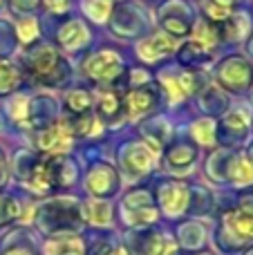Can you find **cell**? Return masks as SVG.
Returning <instances> with one entry per match:
<instances>
[{
    "mask_svg": "<svg viewBox=\"0 0 253 255\" xmlns=\"http://www.w3.org/2000/svg\"><path fill=\"white\" fill-rule=\"evenodd\" d=\"M115 249L117 244L110 242V238H94L90 247L85 249V255H110Z\"/></svg>",
    "mask_w": 253,
    "mask_h": 255,
    "instance_id": "obj_43",
    "label": "cell"
},
{
    "mask_svg": "<svg viewBox=\"0 0 253 255\" xmlns=\"http://www.w3.org/2000/svg\"><path fill=\"white\" fill-rule=\"evenodd\" d=\"M128 255H175V247L161 231L134 229L124 235V244Z\"/></svg>",
    "mask_w": 253,
    "mask_h": 255,
    "instance_id": "obj_12",
    "label": "cell"
},
{
    "mask_svg": "<svg viewBox=\"0 0 253 255\" xmlns=\"http://www.w3.org/2000/svg\"><path fill=\"white\" fill-rule=\"evenodd\" d=\"M92 43V31L83 18H65L56 29V49L61 54H81Z\"/></svg>",
    "mask_w": 253,
    "mask_h": 255,
    "instance_id": "obj_18",
    "label": "cell"
},
{
    "mask_svg": "<svg viewBox=\"0 0 253 255\" xmlns=\"http://www.w3.org/2000/svg\"><path fill=\"white\" fill-rule=\"evenodd\" d=\"M206 72H197V70H186V67H164L161 72L155 74V83L159 88L161 97H166L168 108H179L193 99L206 83H209Z\"/></svg>",
    "mask_w": 253,
    "mask_h": 255,
    "instance_id": "obj_3",
    "label": "cell"
},
{
    "mask_svg": "<svg viewBox=\"0 0 253 255\" xmlns=\"http://www.w3.org/2000/svg\"><path fill=\"white\" fill-rule=\"evenodd\" d=\"M43 7L52 16H65L72 9V0H43Z\"/></svg>",
    "mask_w": 253,
    "mask_h": 255,
    "instance_id": "obj_45",
    "label": "cell"
},
{
    "mask_svg": "<svg viewBox=\"0 0 253 255\" xmlns=\"http://www.w3.org/2000/svg\"><path fill=\"white\" fill-rule=\"evenodd\" d=\"M233 157H236V148H220V150H213L206 161V175L211 177L213 181L218 184H229V170H231V163H233Z\"/></svg>",
    "mask_w": 253,
    "mask_h": 255,
    "instance_id": "obj_28",
    "label": "cell"
},
{
    "mask_svg": "<svg viewBox=\"0 0 253 255\" xmlns=\"http://www.w3.org/2000/svg\"><path fill=\"white\" fill-rule=\"evenodd\" d=\"M220 34V43L222 45H236L242 40L249 38V34L253 31V13L249 9L236 7L231 11V16L222 22V25H215Z\"/></svg>",
    "mask_w": 253,
    "mask_h": 255,
    "instance_id": "obj_20",
    "label": "cell"
},
{
    "mask_svg": "<svg viewBox=\"0 0 253 255\" xmlns=\"http://www.w3.org/2000/svg\"><path fill=\"white\" fill-rule=\"evenodd\" d=\"M215 206L213 193H211L206 186H191V197H188V208L186 213H193V215L202 217L209 215Z\"/></svg>",
    "mask_w": 253,
    "mask_h": 255,
    "instance_id": "obj_34",
    "label": "cell"
},
{
    "mask_svg": "<svg viewBox=\"0 0 253 255\" xmlns=\"http://www.w3.org/2000/svg\"><path fill=\"white\" fill-rule=\"evenodd\" d=\"M193 99L197 101V108L202 110V117H211V119L222 117L224 112L231 108V103H229V94L222 92L213 81H209V83H206Z\"/></svg>",
    "mask_w": 253,
    "mask_h": 255,
    "instance_id": "obj_23",
    "label": "cell"
},
{
    "mask_svg": "<svg viewBox=\"0 0 253 255\" xmlns=\"http://www.w3.org/2000/svg\"><path fill=\"white\" fill-rule=\"evenodd\" d=\"M245 157H247V161H249L251 166H253V141H251L249 145H247V152H245Z\"/></svg>",
    "mask_w": 253,
    "mask_h": 255,
    "instance_id": "obj_48",
    "label": "cell"
},
{
    "mask_svg": "<svg viewBox=\"0 0 253 255\" xmlns=\"http://www.w3.org/2000/svg\"><path fill=\"white\" fill-rule=\"evenodd\" d=\"M119 215L130 229H150L159 220L155 195L148 188H132L124 195Z\"/></svg>",
    "mask_w": 253,
    "mask_h": 255,
    "instance_id": "obj_8",
    "label": "cell"
},
{
    "mask_svg": "<svg viewBox=\"0 0 253 255\" xmlns=\"http://www.w3.org/2000/svg\"><path fill=\"white\" fill-rule=\"evenodd\" d=\"M164 166L173 175H186L193 170L200 157V145H195L191 139H175L164 150Z\"/></svg>",
    "mask_w": 253,
    "mask_h": 255,
    "instance_id": "obj_19",
    "label": "cell"
},
{
    "mask_svg": "<svg viewBox=\"0 0 253 255\" xmlns=\"http://www.w3.org/2000/svg\"><path fill=\"white\" fill-rule=\"evenodd\" d=\"M188 134H191V141L195 145L213 148V145L218 143V139H215V119H211V117H200V119H195L188 126Z\"/></svg>",
    "mask_w": 253,
    "mask_h": 255,
    "instance_id": "obj_31",
    "label": "cell"
},
{
    "mask_svg": "<svg viewBox=\"0 0 253 255\" xmlns=\"http://www.w3.org/2000/svg\"><path fill=\"white\" fill-rule=\"evenodd\" d=\"M49 172H52L54 190L56 188H70L79 179V163L70 157V154H56V157H47Z\"/></svg>",
    "mask_w": 253,
    "mask_h": 255,
    "instance_id": "obj_24",
    "label": "cell"
},
{
    "mask_svg": "<svg viewBox=\"0 0 253 255\" xmlns=\"http://www.w3.org/2000/svg\"><path fill=\"white\" fill-rule=\"evenodd\" d=\"M229 184L240 186V188H247L253 184V166L247 161L245 154L236 152V157H233L231 170H229Z\"/></svg>",
    "mask_w": 253,
    "mask_h": 255,
    "instance_id": "obj_37",
    "label": "cell"
},
{
    "mask_svg": "<svg viewBox=\"0 0 253 255\" xmlns=\"http://www.w3.org/2000/svg\"><path fill=\"white\" fill-rule=\"evenodd\" d=\"M22 72L43 88H63L72 76L70 63L49 43H34L27 47V54L22 58Z\"/></svg>",
    "mask_w": 253,
    "mask_h": 255,
    "instance_id": "obj_1",
    "label": "cell"
},
{
    "mask_svg": "<svg viewBox=\"0 0 253 255\" xmlns=\"http://www.w3.org/2000/svg\"><path fill=\"white\" fill-rule=\"evenodd\" d=\"M0 4H2V0H0Z\"/></svg>",
    "mask_w": 253,
    "mask_h": 255,
    "instance_id": "obj_51",
    "label": "cell"
},
{
    "mask_svg": "<svg viewBox=\"0 0 253 255\" xmlns=\"http://www.w3.org/2000/svg\"><path fill=\"white\" fill-rule=\"evenodd\" d=\"M126 72V61L115 47H97L81 61V74L94 88H115Z\"/></svg>",
    "mask_w": 253,
    "mask_h": 255,
    "instance_id": "obj_5",
    "label": "cell"
},
{
    "mask_svg": "<svg viewBox=\"0 0 253 255\" xmlns=\"http://www.w3.org/2000/svg\"><path fill=\"white\" fill-rule=\"evenodd\" d=\"M63 121H65L72 139H99L106 132V128L97 119L94 112H85V115H76V117H63Z\"/></svg>",
    "mask_w": 253,
    "mask_h": 255,
    "instance_id": "obj_25",
    "label": "cell"
},
{
    "mask_svg": "<svg viewBox=\"0 0 253 255\" xmlns=\"http://www.w3.org/2000/svg\"><path fill=\"white\" fill-rule=\"evenodd\" d=\"M9 112H11V119L16 121V124H29V99L18 94L11 101Z\"/></svg>",
    "mask_w": 253,
    "mask_h": 255,
    "instance_id": "obj_42",
    "label": "cell"
},
{
    "mask_svg": "<svg viewBox=\"0 0 253 255\" xmlns=\"http://www.w3.org/2000/svg\"><path fill=\"white\" fill-rule=\"evenodd\" d=\"M81 215L83 222L92 226H110L112 224V204L108 199H88L81 204Z\"/></svg>",
    "mask_w": 253,
    "mask_h": 255,
    "instance_id": "obj_29",
    "label": "cell"
},
{
    "mask_svg": "<svg viewBox=\"0 0 253 255\" xmlns=\"http://www.w3.org/2000/svg\"><path fill=\"white\" fill-rule=\"evenodd\" d=\"M179 67H186V70H197V72H206V67L215 63V52L206 49L204 45L195 43V40H184L182 45H177V52H175Z\"/></svg>",
    "mask_w": 253,
    "mask_h": 255,
    "instance_id": "obj_22",
    "label": "cell"
},
{
    "mask_svg": "<svg viewBox=\"0 0 253 255\" xmlns=\"http://www.w3.org/2000/svg\"><path fill=\"white\" fill-rule=\"evenodd\" d=\"M139 134L152 152L159 154L173 141V126L164 115H152L148 119L139 121Z\"/></svg>",
    "mask_w": 253,
    "mask_h": 255,
    "instance_id": "obj_21",
    "label": "cell"
},
{
    "mask_svg": "<svg viewBox=\"0 0 253 255\" xmlns=\"http://www.w3.org/2000/svg\"><path fill=\"white\" fill-rule=\"evenodd\" d=\"M22 83V70L11 63H0V97L13 94Z\"/></svg>",
    "mask_w": 253,
    "mask_h": 255,
    "instance_id": "obj_38",
    "label": "cell"
},
{
    "mask_svg": "<svg viewBox=\"0 0 253 255\" xmlns=\"http://www.w3.org/2000/svg\"><path fill=\"white\" fill-rule=\"evenodd\" d=\"M211 2L220 4V7H227V9H236V7H240V2H245V0H211Z\"/></svg>",
    "mask_w": 253,
    "mask_h": 255,
    "instance_id": "obj_46",
    "label": "cell"
},
{
    "mask_svg": "<svg viewBox=\"0 0 253 255\" xmlns=\"http://www.w3.org/2000/svg\"><path fill=\"white\" fill-rule=\"evenodd\" d=\"M238 213H242V215L247 217H253V184L247 186V188H242L240 197H238Z\"/></svg>",
    "mask_w": 253,
    "mask_h": 255,
    "instance_id": "obj_44",
    "label": "cell"
},
{
    "mask_svg": "<svg viewBox=\"0 0 253 255\" xmlns=\"http://www.w3.org/2000/svg\"><path fill=\"white\" fill-rule=\"evenodd\" d=\"M45 255H85V247L76 235H61L49 238L43 249Z\"/></svg>",
    "mask_w": 253,
    "mask_h": 255,
    "instance_id": "obj_32",
    "label": "cell"
},
{
    "mask_svg": "<svg viewBox=\"0 0 253 255\" xmlns=\"http://www.w3.org/2000/svg\"><path fill=\"white\" fill-rule=\"evenodd\" d=\"M245 255H253V249H249V251H247Z\"/></svg>",
    "mask_w": 253,
    "mask_h": 255,
    "instance_id": "obj_50",
    "label": "cell"
},
{
    "mask_svg": "<svg viewBox=\"0 0 253 255\" xmlns=\"http://www.w3.org/2000/svg\"><path fill=\"white\" fill-rule=\"evenodd\" d=\"M177 235H179V244H182L184 249H188V251H197V249H202L206 244L204 226L195 220H191V222H186V224L179 226Z\"/></svg>",
    "mask_w": 253,
    "mask_h": 255,
    "instance_id": "obj_35",
    "label": "cell"
},
{
    "mask_svg": "<svg viewBox=\"0 0 253 255\" xmlns=\"http://www.w3.org/2000/svg\"><path fill=\"white\" fill-rule=\"evenodd\" d=\"M197 11L188 0H164L157 4V22L159 29L166 31L170 38L182 40L188 38L193 31V25L197 20Z\"/></svg>",
    "mask_w": 253,
    "mask_h": 255,
    "instance_id": "obj_7",
    "label": "cell"
},
{
    "mask_svg": "<svg viewBox=\"0 0 253 255\" xmlns=\"http://www.w3.org/2000/svg\"><path fill=\"white\" fill-rule=\"evenodd\" d=\"M249 43H247V49H249V54H253V34H249Z\"/></svg>",
    "mask_w": 253,
    "mask_h": 255,
    "instance_id": "obj_49",
    "label": "cell"
},
{
    "mask_svg": "<svg viewBox=\"0 0 253 255\" xmlns=\"http://www.w3.org/2000/svg\"><path fill=\"white\" fill-rule=\"evenodd\" d=\"M152 83H155V74H152L146 65H132V67H126V72L121 74L119 83H117L115 88L126 92V90L143 88V85H152Z\"/></svg>",
    "mask_w": 253,
    "mask_h": 255,
    "instance_id": "obj_33",
    "label": "cell"
},
{
    "mask_svg": "<svg viewBox=\"0 0 253 255\" xmlns=\"http://www.w3.org/2000/svg\"><path fill=\"white\" fill-rule=\"evenodd\" d=\"M222 222H227L229 226H231L233 231H236L238 235H240L242 240H253V217H247L242 215V213H238L236 208L233 211H227L222 215Z\"/></svg>",
    "mask_w": 253,
    "mask_h": 255,
    "instance_id": "obj_39",
    "label": "cell"
},
{
    "mask_svg": "<svg viewBox=\"0 0 253 255\" xmlns=\"http://www.w3.org/2000/svg\"><path fill=\"white\" fill-rule=\"evenodd\" d=\"M121 101H124L126 124H139V121L157 115V108L161 103V92L157 83H152L121 92Z\"/></svg>",
    "mask_w": 253,
    "mask_h": 255,
    "instance_id": "obj_10",
    "label": "cell"
},
{
    "mask_svg": "<svg viewBox=\"0 0 253 255\" xmlns=\"http://www.w3.org/2000/svg\"><path fill=\"white\" fill-rule=\"evenodd\" d=\"M213 83L227 94H249L253 90V63L242 52H231L213 63Z\"/></svg>",
    "mask_w": 253,
    "mask_h": 255,
    "instance_id": "obj_4",
    "label": "cell"
},
{
    "mask_svg": "<svg viewBox=\"0 0 253 255\" xmlns=\"http://www.w3.org/2000/svg\"><path fill=\"white\" fill-rule=\"evenodd\" d=\"M177 40L170 38L166 31L161 29H150L146 36L137 40L134 45V54L139 61H143L146 65H157V63L168 61L170 56H175L177 52Z\"/></svg>",
    "mask_w": 253,
    "mask_h": 255,
    "instance_id": "obj_14",
    "label": "cell"
},
{
    "mask_svg": "<svg viewBox=\"0 0 253 255\" xmlns=\"http://www.w3.org/2000/svg\"><path fill=\"white\" fill-rule=\"evenodd\" d=\"M4 175H7V168H4V159H2V154H0V186H2V181H4Z\"/></svg>",
    "mask_w": 253,
    "mask_h": 255,
    "instance_id": "obj_47",
    "label": "cell"
},
{
    "mask_svg": "<svg viewBox=\"0 0 253 255\" xmlns=\"http://www.w3.org/2000/svg\"><path fill=\"white\" fill-rule=\"evenodd\" d=\"M188 197H191V186L182 179H166L157 184L155 204L168 217H179L186 213Z\"/></svg>",
    "mask_w": 253,
    "mask_h": 255,
    "instance_id": "obj_17",
    "label": "cell"
},
{
    "mask_svg": "<svg viewBox=\"0 0 253 255\" xmlns=\"http://www.w3.org/2000/svg\"><path fill=\"white\" fill-rule=\"evenodd\" d=\"M112 0H81V11L85 13L94 25H108V18L112 13Z\"/></svg>",
    "mask_w": 253,
    "mask_h": 255,
    "instance_id": "obj_36",
    "label": "cell"
},
{
    "mask_svg": "<svg viewBox=\"0 0 253 255\" xmlns=\"http://www.w3.org/2000/svg\"><path fill=\"white\" fill-rule=\"evenodd\" d=\"M22 217V206L13 195L0 193V226H9Z\"/></svg>",
    "mask_w": 253,
    "mask_h": 255,
    "instance_id": "obj_40",
    "label": "cell"
},
{
    "mask_svg": "<svg viewBox=\"0 0 253 255\" xmlns=\"http://www.w3.org/2000/svg\"><path fill=\"white\" fill-rule=\"evenodd\" d=\"M108 25H110L112 36L134 40L150 31V16H148V9L139 2H117L112 4Z\"/></svg>",
    "mask_w": 253,
    "mask_h": 255,
    "instance_id": "obj_6",
    "label": "cell"
},
{
    "mask_svg": "<svg viewBox=\"0 0 253 255\" xmlns=\"http://www.w3.org/2000/svg\"><path fill=\"white\" fill-rule=\"evenodd\" d=\"M94 108V94L90 88H70L63 94V110L65 117H76L92 112Z\"/></svg>",
    "mask_w": 253,
    "mask_h": 255,
    "instance_id": "obj_27",
    "label": "cell"
},
{
    "mask_svg": "<svg viewBox=\"0 0 253 255\" xmlns=\"http://www.w3.org/2000/svg\"><path fill=\"white\" fill-rule=\"evenodd\" d=\"M34 222L40 233L49 238L76 235L83 229L81 202L76 197H52L34 211Z\"/></svg>",
    "mask_w": 253,
    "mask_h": 255,
    "instance_id": "obj_2",
    "label": "cell"
},
{
    "mask_svg": "<svg viewBox=\"0 0 253 255\" xmlns=\"http://www.w3.org/2000/svg\"><path fill=\"white\" fill-rule=\"evenodd\" d=\"M213 242H215V247H218V251L224 255H236L247 247V240H242L240 235L222 220H220V226H218V231H215Z\"/></svg>",
    "mask_w": 253,
    "mask_h": 255,
    "instance_id": "obj_30",
    "label": "cell"
},
{
    "mask_svg": "<svg viewBox=\"0 0 253 255\" xmlns=\"http://www.w3.org/2000/svg\"><path fill=\"white\" fill-rule=\"evenodd\" d=\"M0 255H40L34 235L25 229L7 233L0 242Z\"/></svg>",
    "mask_w": 253,
    "mask_h": 255,
    "instance_id": "obj_26",
    "label": "cell"
},
{
    "mask_svg": "<svg viewBox=\"0 0 253 255\" xmlns=\"http://www.w3.org/2000/svg\"><path fill=\"white\" fill-rule=\"evenodd\" d=\"M72 143H74V139H72L63 117L58 121H54V124L38 128L34 134V145H36V150H38V154H43V157L67 154L72 148Z\"/></svg>",
    "mask_w": 253,
    "mask_h": 255,
    "instance_id": "obj_15",
    "label": "cell"
},
{
    "mask_svg": "<svg viewBox=\"0 0 253 255\" xmlns=\"http://www.w3.org/2000/svg\"><path fill=\"white\" fill-rule=\"evenodd\" d=\"M38 34H40V27L34 16H25L16 22V36L25 47H31L34 43H38Z\"/></svg>",
    "mask_w": 253,
    "mask_h": 255,
    "instance_id": "obj_41",
    "label": "cell"
},
{
    "mask_svg": "<svg viewBox=\"0 0 253 255\" xmlns=\"http://www.w3.org/2000/svg\"><path fill=\"white\" fill-rule=\"evenodd\" d=\"M119 168L128 179H141L155 168L157 152H152L143 141H126L117 152Z\"/></svg>",
    "mask_w": 253,
    "mask_h": 255,
    "instance_id": "obj_11",
    "label": "cell"
},
{
    "mask_svg": "<svg viewBox=\"0 0 253 255\" xmlns=\"http://www.w3.org/2000/svg\"><path fill=\"white\" fill-rule=\"evenodd\" d=\"M83 186L92 197L110 199L121 190V172L110 161H94L85 172Z\"/></svg>",
    "mask_w": 253,
    "mask_h": 255,
    "instance_id": "obj_13",
    "label": "cell"
},
{
    "mask_svg": "<svg viewBox=\"0 0 253 255\" xmlns=\"http://www.w3.org/2000/svg\"><path fill=\"white\" fill-rule=\"evenodd\" d=\"M253 126V115L247 106L229 108L218 121H215V139L224 148H236L249 139Z\"/></svg>",
    "mask_w": 253,
    "mask_h": 255,
    "instance_id": "obj_9",
    "label": "cell"
},
{
    "mask_svg": "<svg viewBox=\"0 0 253 255\" xmlns=\"http://www.w3.org/2000/svg\"><path fill=\"white\" fill-rule=\"evenodd\" d=\"M94 108L92 112L103 124V128H121L126 124L124 101L119 88H94Z\"/></svg>",
    "mask_w": 253,
    "mask_h": 255,
    "instance_id": "obj_16",
    "label": "cell"
}]
</instances>
